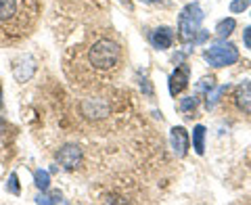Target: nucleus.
Wrapping results in <instances>:
<instances>
[{"label": "nucleus", "mask_w": 251, "mask_h": 205, "mask_svg": "<svg viewBox=\"0 0 251 205\" xmlns=\"http://www.w3.org/2000/svg\"><path fill=\"white\" fill-rule=\"evenodd\" d=\"M122 57V49L111 40H97L88 52L90 63L97 69H113Z\"/></svg>", "instance_id": "nucleus-1"}, {"label": "nucleus", "mask_w": 251, "mask_h": 205, "mask_svg": "<svg viewBox=\"0 0 251 205\" xmlns=\"http://www.w3.org/2000/svg\"><path fill=\"white\" fill-rule=\"evenodd\" d=\"M203 17H205V15H203V9H201L199 2L184 6V11L180 13V17H178V31H180V38H182L184 42L195 40V36L199 34Z\"/></svg>", "instance_id": "nucleus-2"}, {"label": "nucleus", "mask_w": 251, "mask_h": 205, "mask_svg": "<svg viewBox=\"0 0 251 205\" xmlns=\"http://www.w3.org/2000/svg\"><path fill=\"white\" fill-rule=\"evenodd\" d=\"M203 59H205L211 67H228L239 61V49L230 42H218L203 52Z\"/></svg>", "instance_id": "nucleus-3"}, {"label": "nucleus", "mask_w": 251, "mask_h": 205, "mask_svg": "<svg viewBox=\"0 0 251 205\" xmlns=\"http://www.w3.org/2000/svg\"><path fill=\"white\" fill-rule=\"evenodd\" d=\"M57 161L63 165V168L74 170L75 165H80V161H82V149L77 147V145H65V147H61L59 153H57Z\"/></svg>", "instance_id": "nucleus-4"}, {"label": "nucleus", "mask_w": 251, "mask_h": 205, "mask_svg": "<svg viewBox=\"0 0 251 205\" xmlns=\"http://www.w3.org/2000/svg\"><path fill=\"white\" fill-rule=\"evenodd\" d=\"M170 140H172V149H174L176 157H184L188 153V147H191V136H188V132L182 128V126L172 128Z\"/></svg>", "instance_id": "nucleus-5"}, {"label": "nucleus", "mask_w": 251, "mask_h": 205, "mask_svg": "<svg viewBox=\"0 0 251 205\" xmlns=\"http://www.w3.org/2000/svg\"><path fill=\"white\" fill-rule=\"evenodd\" d=\"M188 77H191V67L188 65H180L176 67V72L170 76V94L176 97V94L182 92L188 86Z\"/></svg>", "instance_id": "nucleus-6"}, {"label": "nucleus", "mask_w": 251, "mask_h": 205, "mask_svg": "<svg viewBox=\"0 0 251 205\" xmlns=\"http://www.w3.org/2000/svg\"><path fill=\"white\" fill-rule=\"evenodd\" d=\"M149 40H151L153 49L166 51V49H170V46H172V42H174V29H172V27H157V29L151 31Z\"/></svg>", "instance_id": "nucleus-7"}, {"label": "nucleus", "mask_w": 251, "mask_h": 205, "mask_svg": "<svg viewBox=\"0 0 251 205\" xmlns=\"http://www.w3.org/2000/svg\"><path fill=\"white\" fill-rule=\"evenodd\" d=\"M25 6L19 13V0H0V21H17L19 17L25 19Z\"/></svg>", "instance_id": "nucleus-8"}, {"label": "nucleus", "mask_w": 251, "mask_h": 205, "mask_svg": "<svg viewBox=\"0 0 251 205\" xmlns=\"http://www.w3.org/2000/svg\"><path fill=\"white\" fill-rule=\"evenodd\" d=\"M234 101L243 113L251 115V82H241L234 90Z\"/></svg>", "instance_id": "nucleus-9"}, {"label": "nucleus", "mask_w": 251, "mask_h": 205, "mask_svg": "<svg viewBox=\"0 0 251 205\" xmlns=\"http://www.w3.org/2000/svg\"><path fill=\"white\" fill-rule=\"evenodd\" d=\"M193 149L197 155L205 153V126H195L193 128Z\"/></svg>", "instance_id": "nucleus-10"}, {"label": "nucleus", "mask_w": 251, "mask_h": 205, "mask_svg": "<svg viewBox=\"0 0 251 205\" xmlns=\"http://www.w3.org/2000/svg\"><path fill=\"white\" fill-rule=\"evenodd\" d=\"M34 184L40 188V191H49L50 188V174L46 170H36L34 172Z\"/></svg>", "instance_id": "nucleus-11"}, {"label": "nucleus", "mask_w": 251, "mask_h": 205, "mask_svg": "<svg viewBox=\"0 0 251 205\" xmlns=\"http://www.w3.org/2000/svg\"><path fill=\"white\" fill-rule=\"evenodd\" d=\"M228 90V84H224V86H218V88H209V92H207V109H214L216 107V102L220 101V97Z\"/></svg>", "instance_id": "nucleus-12"}, {"label": "nucleus", "mask_w": 251, "mask_h": 205, "mask_svg": "<svg viewBox=\"0 0 251 205\" xmlns=\"http://www.w3.org/2000/svg\"><path fill=\"white\" fill-rule=\"evenodd\" d=\"M237 27V21L234 19H222L216 26V34L220 36V38H226V36H230L232 34V29Z\"/></svg>", "instance_id": "nucleus-13"}, {"label": "nucleus", "mask_w": 251, "mask_h": 205, "mask_svg": "<svg viewBox=\"0 0 251 205\" xmlns=\"http://www.w3.org/2000/svg\"><path fill=\"white\" fill-rule=\"evenodd\" d=\"M197 97H184L182 101H180V111L182 113H191V111H195L197 109Z\"/></svg>", "instance_id": "nucleus-14"}, {"label": "nucleus", "mask_w": 251, "mask_h": 205, "mask_svg": "<svg viewBox=\"0 0 251 205\" xmlns=\"http://www.w3.org/2000/svg\"><path fill=\"white\" fill-rule=\"evenodd\" d=\"M6 191H9L11 195H19V193H21V188H19V178H17V174H11L9 182H6Z\"/></svg>", "instance_id": "nucleus-15"}, {"label": "nucleus", "mask_w": 251, "mask_h": 205, "mask_svg": "<svg viewBox=\"0 0 251 205\" xmlns=\"http://www.w3.org/2000/svg\"><path fill=\"white\" fill-rule=\"evenodd\" d=\"M63 199H61V195L59 193H54V195H38L36 197V203H61Z\"/></svg>", "instance_id": "nucleus-16"}, {"label": "nucleus", "mask_w": 251, "mask_h": 205, "mask_svg": "<svg viewBox=\"0 0 251 205\" xmlns=\"http://www.w3.org/2000/svg\"><path fill=\"white\" fill-rule=\"evenodd\" d=\"M249 4H251V0H234V2L230 4V11L232 13H241V11H245Z\"/></svg>", "instance_id": "nucleus-17"}, {"label": "nucleus", "mask_w": 251, "mask_h": 205, "mask_svg": "<svg viewBox=\"0 0 251 205\" xmlns=\"http://www.w3.org/2000/svg\"><path fill=\"white\" fill-rule=\"evenodd\" d=\"M243 42H245L247 49H251V26L245 31H243Z\"/></svg>", "instance_id": "nucleus-18"}, {"label": "nucleus", "mask_w": 251, "mask_h": 205, "mask_svg": "<svg viewBox=\"0 0 251 205\" xmlns=\"http://www.w3.org/2000/svg\"><path fill=\"white\" fill-rule=\"evenodd\" d=\"M140 2H161V0H140Z\"/></svg>", "instance_id": "nucleus-19"}, {"label": "nucleus", "mask_w": 251, "mask_h": 205, "mask_svg": "<svg viewBox=\"0 0 251 205\" xmlns=\"http://www.w3.org/2000/svg\"><path fill=\"white\" fill-rule=\"evenodd\" d=\"M0 105H2V88H0Z\"/></svg>", "instance_id": "nucleus-20"}]
</instances>
